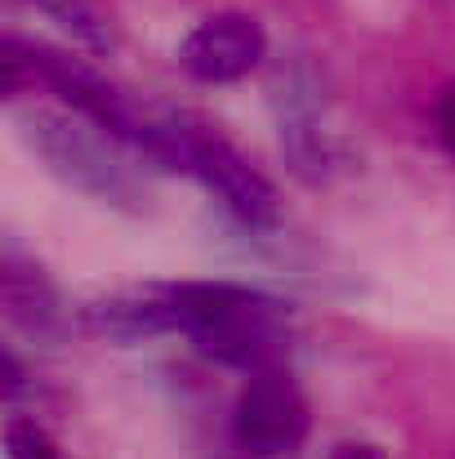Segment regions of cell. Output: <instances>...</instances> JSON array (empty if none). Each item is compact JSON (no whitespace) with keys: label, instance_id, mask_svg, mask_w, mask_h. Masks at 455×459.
Wrapping results in <instances>:
<instances>
[{"label":"cell","instance_id":"7","mask_svg":"<svg viewBox=\"0 0 455 459\" xmlns=\"http://www.w3.org/2000/svg\"><path fill=\"white\" fill-rule=\"evenodd\" d=\"M85 325L103 339L139 343V339H156V334L174 330V307L165 299V286L126 290V295H112V299H99V304L85 307Z\"/></svg>","mask_w":455,"mask_h":459},{"label":"cell","instance_id":"8","mask_svg":"<svg viewBox=\"0 0 455 459\" xmlns=\"http://www.w3.org/2000/svg\"><path fill=\"white\" fill-rule=\"evenodd\" d=\"M27 4H36L40 13H49L63 31H72L90 49H108L112 45V31H108V22L99 18V9L90 0H27Z\"/></svg>","mask_w":455,"mask_h":459},{"label":"cell","instance_id":"11","mask_svg":"<svg viewBox=\"0 0 455 459\" xmlns=\"http://www.w3.org/2000/svg\"><path fill=\"white\" fill-rule=\"evenodd\" d=\"M330 459H384L380 446H366V442H348V446H339Z\"/></svg>","mask_w":455,"mask_h":459},{"label":"cell","instance_id":"4","mask_svg":"<svg viewBox=\"0 0 455 459\" xmlns=\"http://www.w3.org/2000/svg\"><path fill=\"white\" fill-rule=\"evenodd\" d=\"M232 433L255 459H286L300 451L308 437V397L286 366L250 370L232 406Z\"/></svg>","mask_w":455,"mask_h":459},{"label":"cell","instance_id":"6","mask_svg":"<svg viewBox=\"0 0 455 459\" xmlns=\"http://www.w3.org/2000/svg\"><path fill=\"white\" fill-rule=\"evenodd\" d=\"M0 304H4L9 325H18L31 339H58L67 330V316H63L54 286L18 250H4V259H0Z\"/></svg>","mask_w":455,"mask_h":459},{"label":"cell","instance_id":"3","mask_svg":"<svg viewBox=\"0 0 455 459\" xmlns=\"http://www.w3.org/2000/svg\"><path fill=\"white\" fill-rule=\"evenodd\" d=\"M161 169L192 174L241 228H277L282 196L268 183L264 169H255L228 139H219L210 126L192 117H165V143H161Z\"/></svg>","mask_w":455,"mask_h":459},{"label":"cell","instance_id":"5","mask_svg":"<svg viewBox=\"0 0 455 459\" xmlns=\"http://www.w3.org/2000/svg\"><path fill=\"white\" fill-rule=\"evenodd\" d=\"M264 58H268V31L255 13L241 9L201 18L179 45V67L201 85H232L250 76Z\"/></svg>","mask_w":455,"mask_h":459},{"label":"cell","instance_id":"10","mask_svg":"<svg viewBox=\"0 0 455 459\" xmlns=\"http://www.w3.org/2000/svg\"><path fill=\"white\" fill-rule=\"evenodd\" d=\"M433 126H438V139L442 148L455 156V81L438 94V108H433Z\"/></svg>","mask_w":455,"mask_h":459},{"label":"cell","instance_id":"2","mask_svg":"<svg viewBox=\"0 0 455 459\" xmlns=\"http://www.w3.org/2000/svg\"><path fill=\"white\" fill-rule=\"evenodd\" d=\"M18 134L31 152L49 165V174H58L63 183H72L76 192L112 205V210H148L152 187L135 165V148H126L117 134H108L103 126H94L81 112H49V108H27L18 117Z\"/></svg>","mask_w":455,"mask_h":459},{"label":"cell","instance_id":"1","mask_svg":"<svg viewBox=\"0 0 455 459\" xmlns=\"http://www.w3.org/2000/svg\"><path fill=\"white\" fill-rule=\"evenodd\" d=\"M165 299L174 307V330H183L206 357L223 366L250 375L264 366H282V357L291 352V307L264 290L188 281L165 286Z\"/></svg>","mask_w":455,"mask_h":459},{"label":"cell","instance_id":"9","mask_svg":"<svg viewBox=\"0 0 455 459\" xmlns=\"http://www.w3.org/2000/svg\"><path fill=\"white\" fill-rule=\"evenodd\" d=\"M4 451H9V459H63L58 442L36 420H22V415H13L4 424Z\"/></svg>","mask_w":455,"mask_h":459}]
</instances>
